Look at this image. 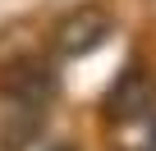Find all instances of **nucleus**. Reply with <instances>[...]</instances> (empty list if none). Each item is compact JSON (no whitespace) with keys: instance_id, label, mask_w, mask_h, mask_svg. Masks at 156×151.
Returning <instances> with one entry per match:
<instances>
[{"instance_id":"obj_1","label":"nucleus","mask_w":156,"mask_h":151,"mask_svg":"<svg viewBox=\"0 0 156 151\" xmlns=\"http://www.w3.org/2000/svg\"><path fill=\"white\" fill-rule=\"evenodd\" d=\"M0 92H5L9 105L51 110V101H55V73L41 60H19V64H9L5 73H0Z\"/></svg>"},{"instance_id":"obj_2","label":"nucleus","mask_w":156,"mask_h":151,"mask_svg":"<svg viewBox=\"0 0 156 151\" xmlns=\"http://www.w3.org/2000/svg\"><path fill=\"white\" fill-rule=\"evenodd\" d=\"M106 37H110V19L101 9H73L55 32V50H60V60H83V55L101 50Z\"/></svg>"},{"instance_id":"obj_3","label":"nucleus","mask_w":156,"mask_h":151,"mask_svg":"<svg viewBox=\"0 0 156 151\" xmlns=\"http://www.w3.org/2000/svg\"><path fill=\"white\" fill-rule=\"evenodd\" d=\"M151 105H156V78H151L147 69L129 64L119 78H115L110 96H106V110H110V119H124V124H133V119L151 115Z\"/></svg>"},{"instance_id":"obj_4","label":"nucleus","mask_w":156,"mask_h":151,"mask_svg":"<svg viewBox=\"0 0 156 151\" xmlns=\"http://www.w3.org/2000/svg\"><path fill=\"white\" fill-rule=\"evenodd\" d=\"M46 124V110L37 105H9L5 101V119H0V146L5 151H23Z\"/></svg>"},{"instance_id":"obj_5","label":"nucleus","mask_w":156,"mask_h":151,"mask_svg":"<svg viewBox=\"0 0 156 151\" xmlns=\"http://www.w3.org/2000/svg\"><path fill=\"white\" fill-rule=\"evenodd\" d=\"M51 151H73V146H51Z\"/></svg>"}]
</instances>
